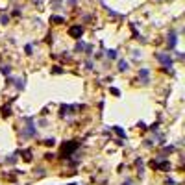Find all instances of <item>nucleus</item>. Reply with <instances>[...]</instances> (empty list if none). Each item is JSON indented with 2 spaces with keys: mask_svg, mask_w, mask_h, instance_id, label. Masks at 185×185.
Instances as JSON below:
<instances>
[{
  "mask_svg": "<svg viewBox=\"0 0 185 185\" xmlns=\"http://www.w3.org/2000/svg\"><path fill=\"white\" fill-rule=\"evenodd\" d=\"M24 122H26L28 126H24V130L21 132V137H22V139L35 137V135H37V128L33 126V118H32V117H26V118H24Z\"/></svg>",
  "mask_w": 185,
  "mask_h": 185,
  "instance_id": "obj_1",
  "label": "nucleus"
},
{
  "mask_svg": "<svg viewBox=\"0 0 185 185\" xmlns=\"http://www.w3.org/2000/svg\"><path fill=\"white\" fill-rule=\"evenodd\" d=\"M156 59L163 65L165 69H167V71H170L168 67H172V65H174V59H172V56H170L168 52H157V54H156Z\"/></svg>",
  "mask_w": 185,
  "mask_h": 185,
  "instance_id": "obj_2",
  "label": "nucleus"
},
{
  "mask_svg": "<svg viewBox=\"0 0 185 185\" xmlns=\"http://www.w3.org/2000/svg\"><path fill=\"white\" fill-rule=\"evenodd\" d=\"M78 146H80L78 143H65L63 148H61V157H67L69 159V157H71V154H74L78 150Z\"/></svg>",
  "mask_w": 185,
  "mask_h": 185,
  "instance_id": "obj_3",
  "label": "nucleus"
},
{
  "mask_svg": "<svg viewBox=\"0 0 185 185\" xmlns=\"http://www.w3.org/2000/svg\"><path fill=\"white\" fill-rule=\"evenodd\" d=\"M61 109V117H65V115H72V113H76V109H83V106H63L59 107Z\"/></svg>",
  "mask_w": 185,
  "mask_h": 185,
  "instance_id": "obj_4",
  "label": "nucleus"
},
{
  "mask_svg": "<svg viewBox=\"0 0 185 185\" xmlns=\"http://www.w3.org/2000/svg\"><path fill=\"white\" fill-rule=\"evenodd\" d=\"M167 43H168V48L174 50V48H176V44H178V33H176V32H168Z\"/></svg>",
  "mask_w": 185,
  "mask_h": 185,
  "instance_id": "obj_5",
  "label": "nucleus"
},
{
  "mask_svg": "<svg viewBox=\"0 0 185 185\" xmlns=\"http://www.w3.org/2000/svg\"><path fill=\"white\" fill-rule=\"evenodd\" d=\"M152 168H159V170H170V161H152Z\"/></svg>",
  "mask_w": 185,
  "mask_h": 185,
  "instance_id": "obj_6",
  "label": "nucleus"
},
{
  "mask_svg": "<svg viewBox=\"0 0 185 185\" xmlns=\"http://www.w3.org/2000/svg\"><path fill=\"white\" fill-rule=\"evenodd\" d=\"M69 35L74 37V39H80V37L83 35V28L82 26H72L71 30H69Z\"/></svg>",
  "mask_w": 185,
  "mask_h": 185,
  "instance_id": "obj_7",
  "label": "nucleus"
},
{
  "mask_svg": "<svg viewBox=\"0 0 185 185\" xmlns=\"http://www.w3.org/2000/svg\"><path fill=\"white\" fill-rule=\"evenodd\" d=\"M139 78H141L143 83H150V71L148 69H141L139 71Z\"/></svg>",
  "mask_w": 185,
  "mask_h": 185,
  "instance_id": "obj_8",
  "label": "nucleus"
},
{
  "mask_svg": "<svg viewBox=\"0 0 185 185\" xmlns=\"http://www.w3.org/2000/svg\"><path fill=\"white\" fill-rule=\"evenodd\" d=\"M11 85H15L19 91H21V89H24V85H26V83H24L22 78H13V83H11Z\"/></svg>",
  "mask_w": 185,
  "mask_h": 185,
  "instance_id": "obj_9",
  "label": "nucleus"
},
{
  "mask_svg": "<svg viewBox=\"0 0 185 185\" xmlns=\"http://www.w3.org/2000/svg\"><path fill=\"white\" fill-rule=\"evenodd\" d=\"M128 69H130L128 61H124V59H121V61H118V71H121V72H126Z\"/></svg>",
  "mask_w": 185,
  "mask_h": 185,
  "instance_id": "obj_10",
  "label": "nucleus"
},
{
  "mask_svg": "<svg viewBox=\"0 0 185 185\" xmlns=\"http://www.w3.org/2000/svg\"><path fill=\"white\" fill-rule=\"evenodd\" d=\"M0 72H2L4 76H9V74H11V67H9V65H0Z\"/></svg>",
  "mask_w": 185,
  "mask_h": 185,
  "instance_id": "obj_11",
  "label": "nucleus"
},
{
  "mask_svg": "<svg viewBox=\"0 0 185 185\" xmlns=\"http://www.w3.org/2000/svg\"><path fill=\"white\" fill-rule=\"evenodd\" d=\"M172 152H174V146H172V144H170V146H165V148H163V152L159 154V159H163V157H165V154H172Z\"/></svg>",
  "mask_w": 185,
  "mask_h": 185,
  "instance_id": "obj_12",
  "label": "nucleus"
},
{
  "mask_svg": "<svg viewBox=\"0 0 185 185\" xmlns=\"http://www.w3.org/2000/svg\"><path fill=\"white\" fill-rule=\"evenodd\" d=\"M113 132H115V133H117V135H118V137H126V132H124V130H122V128H118V126H113Z\"/></svg>",
  "mask_w": 185,
  "mask_h": 185,
  "instance_id": "obj_13",
  "label": "nucleus"
},
{
  "mask_svg": "<svg viewBox=\"0 0 185 185\" xmlns=\"http://www.w3.org/2000/svg\"><path fill=\"white\" fill-rule=\"evenodd\" d=\"M85 48H87V44H85V43L78 41V43H76V48H74V50H76V52H83Z\"/></svg>",
  "mask_w": 185,
  "mask_h": 185,
  "instance_id": "obj_14",
  "label": "nucleus"
},
{
  "mask_svg": "<svg viewBox=\"0 0 185 185\" xmlns=\"http://www.w3.org/2000/svg\"><path fill=\"white\" fill-rule=\"evenodd\" d=\"M6 163H9V165H15V163H17V154H11L9 157H6Z\"/></svg>",
  "mask_w": 185,
  "mask_h": 185,
  "instance_id": "obj_15",
  "label": "nucleus"
},
{
  "mask_svg": "<svg viewBox=\"0 0 185 185\" xmlns=\"http://www.w3.org/2000/svg\"><path fill=\"white\" fill-rule=\"evenodd\" d=\"M22 159H24V161H32V152H30V150H24V152H22Z\"/></svg>",
  "mask_w": 185,
  "mask_h": 185,
  "instance_id": "obj_16",
  "label": "nucleus"
},
{
  "mask_svg": "<svg viewBox=\"0 0 185 185\" xmlns=\"http://www.w3.org/2000/svg\"><path fill=\"white\" fill-rule=\"evenodd\" d=\"M106 56L109 58V59H117V50H107V52H106Z\"/></svg>",
  "mask_w": 185,
  "mask_h": 185,
  "instance_id": "obj_17",
  "label": "nucleus"
},
{
  "mask_svg": "<svg viewBox=\"0 0 185 185\" xmlns=\"http://www.w3.org/2000/svg\"><path fill=\"white\" fill-rule=\"evenodd\" d=\"M50 22H54V24H61V22H65V19H63V17H50Z\"/></svg>",
  "mask_w": 185,
  "mask_h": 185,
  "instance_id": "obj_18",
  "label": "nucleus"
},
{
  "mask_svg": "<svg viewBox=\"0 0 185 185\" xmlns=\"http://www.w3.org/2000/svg\"><path fill=\"white\" fill-rule=\"evenodd\" d=\"M9 115H11V107H9V106H4V107H2V117H9Z\"/></svg>",
  "mask_w": 185,
  "mask_h": 185,
  "instance_id": "obj_19",
  "label": "nucleus"
},
{
  "mask_svg": "<svg viewBox=\"0 0 185 185\" xmlns=\"http://www.w3.org/2000/svg\"><path fill=\"white\" fill-rule=\"evenodd\" d=\"M44 144H46V146H54V144H56V139H46V141H44Z\"/></svg>",
  "mask_w": 185,
  "mask_h": 185,
  "instance_id": "obj_20",
  "label": "nucleus"
},
{
  "mask_svg": "<svg viewBox=\"0 0 185 185\" xmlns=\"http://www.w3.org/2000/svg\"><path fill=\"white\" fill-rule=\"evenodd\" d=\"M0 22H2V24H8V22H9V15H2V17H0Z\"/></svg>",
  "mask_w": 185,
  "mask_h": 185,
  "instance_id": "obj_21",
  "label": "nucleus"
},
{
  "mask_svg": "<svg viewBox=\"0 0 185 185\" xmlns=\"http://www.w3.org/2000/svg\"><path fill=\"white\" fill-rule=\"evenodd\" d=\"M24 50H26V54H28V56H32V50H33V44H26V48H24Z\"/></svg>",
  "mask_w": 185,
  "mask_h": 185,
  "instance_id": "obj_22",
  "label": "nucleus"
},
{
  "mask_svg": "<svg viewBox=\"0 0 185 185\" xmlns=\"http://www.w3.org/2000/svg\"><path fill=\"white\" fill-rule=\"evenodd\" d=\"M52 72H54V74H61V72H63V69H61V67H54V69H52Z\"/></svg>",
  "mask_w": 185,
  "mask_h": 185,
  "instance_id": "obj_23",
  "label": "nucleus"
},
{
  "mask_svg": "<svg viewBox=\"0 0 185 185\" xmlns=\"http://www.w3.org/2000/svg\"><path fill=\"white\" fill-rule=\"evenodd\" d=\"M165 183H167V185H176V182H174L172 178H167V182H165Z\"/></svg>",
  "mask_w": 185,
  "mask_h": 185,
  "instance_id": "obj_24",
  "label": "nucleus"
},
{
  "mask_svg": "<svg viewBox=\"0 0 185 185\" xmlns=\"http://www.w3.org/2000/svg\"><path fill=\"white\" fill-rule=\"evenodd\" d=\"M111 93H113V94H115V96H121V91H118V89H115V87H113V89H111Z\"/></svg>",
  "mask_w": 185,
  "mask_h": 185,
  "instance_id": "obj_25",
  "label": "nucleus"
},
{
  "mask_svg": "<svg viewBox=\"0 0 185 185\" xmlns=\"http://www.w3.org/2000/svg\"><path fill=\"white\" fill-rule=\"evenodd\" d=\"M157 128H159V124L156 122V124H152V126H150V130H152V132H157Z\"/></svg>",
  "mask_w": 185,
  "mask_h": 185,
  "instance_id": "obj_26",
  "label": "nucleus"
},
{
  "mask_svg": "<svg viewBox=\"0 0 185 185\" xmlns=\"http://www.w3.org/2000/svg\"><path fill=\"white\" fill-rule=\"evenodd\" d=\"M85 69H89V71H91V69H93V61H87V63H85Z\"/></svg>",
  "mask_w": 185,
  "mask_h": 185,
  "instance_id": "obj_27",
  "label": "nucleus"
},
{
  "mask_svg": "<svg viewBox=\"0 0 185 185\" xmlns=\"http://www.w3.org/2000/svg\"><path fill=\"white\" fill-rule=\"evenodd\" d=\"M71 185H76V183H71Z\"/></svg>",
  "mask_w": 185,
  "mask_h": 185,
  "instance_id": "obj_28",
  "label": "nucleus"
}]
</instances>
